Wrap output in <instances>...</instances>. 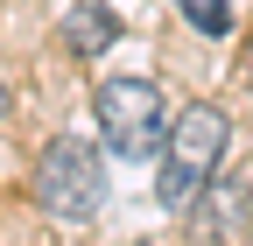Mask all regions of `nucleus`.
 I'll list each match as a JSON object with an SVG mask.
<instances>
[{"mask_svg": "<svg viewBox=\"0 0 253 246\" xmlns=\"http://www.w3.org/2000/svg\"><path fill=\"white\" fill-rule=\"evenodd\" d=\"M225 113L218 106H183L176 127H169V148H162V204L169 211H190L204 204L218 162H225Z\"/></svg>", "mask_w": 253, "mask_h": 246, "instance_id": "nucleus-1", "label": "nucleus"}, {"mask_svg": "<svg viewBox=\"0 0 253 246\" xmlns=\"http://www.w3.org/2000/svg\"><path fill=\"white\" fill-rule=\"evenodd\" d=\"M169 99L155 91L148 78H113L99 84V134L120 162H155L169 148Z\"/></svg>", "mask_w": 253, "mask_h": 246, "instance_id": "nucleus-2", "label": "nucleus"}, {"mask_svg": "<svg viewBox=\"0 0 253 246\" xmlns=\"http://www.w3.org/2000/svg\"><path fill=\"white\" fill-rule=\"evenodd\" d=\"M36 204L56 225H91L106 204V162L91 141H49L36 162Z\"/></svg>", "mask_w": 253, "mask_h": 246, "instance_id": "nucleus-3", "label": "nucleus"}, {"mask_svg": "<svg viewBox=\"0 0 253 246\" xmlns=\"http://www.w3.org/2000/svg\"><path fill=\"white\" fill-rule=\"evenodd\" d=\"M63 42H71L78 56H106V49L120 42V14H113V7H99V0H84V7L63 14Z\"/></svg>", "mask_w": 253, "mask_h": 246, "instance_id": "nucleus-4", "label": "nucleus"}, {"mask_svg": "<svg viewBox=\"0 0 253 246\" xmlns=\"http://www.w3.org/2000/svg\"><path fill=\"white\" fill-rule=\"evenodd\" d=\"M183 21H197L204 36H225V28H232V7H225V0H183Z\"/></svg>", "mask_w": 253, "mask_h": 246, "instance_id": "nucleus-5", "label": "nucleus"}, {"mask_svg": "<svg viewBox=\"0 0 253 246\" xmlns=\"http://www.w3.org/2000/svg\"><path fill=\"white\" fill-rule=\"evenodd\" d=\"M0 120H7V84H0Z\"/></svg>", "mask_w": 253, "mask_h": 246, "instance_id": "nucleus-6", "label": "nucleus"}, {"mask_svg": "<svg viewBox=\"0 0 253 246\" xmlns=\"http://www.w3.org/2000/svg\"><path fill=\"white\" fill-rule=\"evenodd\" d=\"M246 78H253V64H246Z\"/></svg>", "mask_w": 253, "mask_h": 246, "instance_id": "nucleus-7", "label": "nucleus"}, {"mask_svg": "<svg viewBox=\"0 0 253 246\" xmlns=\"http://www.w3.org/2000/svg\"><path fill=\"white\" fill-rule=\"evenodd\" d=\"M141 246H155V239H141Z\"/></svg>", "mask_w": 253, "mask_h": 246, "instance_id": "nucleus-8", "label": "nucleus"}]
</instances>
